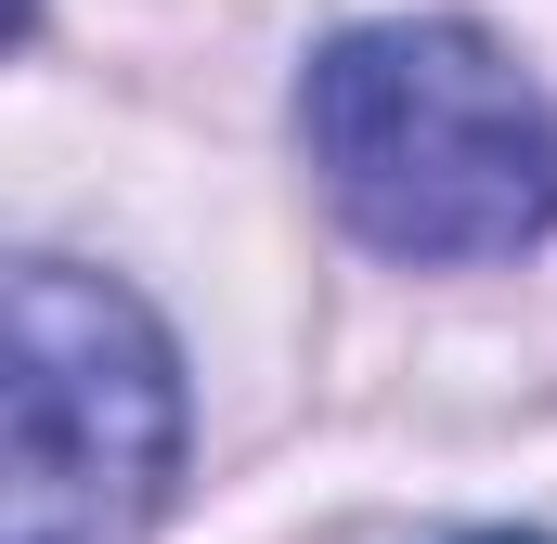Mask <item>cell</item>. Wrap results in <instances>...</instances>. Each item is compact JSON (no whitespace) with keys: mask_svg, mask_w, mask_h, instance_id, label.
<instances>
[{"mask_svg":"<svg viewBox=\"0 0 557 544\" xmlns=\"http://www.w3.org/2000/svg\"><path fill=\"white\" fill-rule=\"evenodd\" d=\"M298 143L324 208L376 260L454 272L557 234V104L480 26H441V13L337 26L298 65Z\"/></svg>","mask_w":557,"mask_h":544,"instance_id":"1","label":"cell"},{"mask_svg":"<svg viewBox=\"0 0 557 544\" xmlns=\"http://www.w3.org/2000/svg\"><path fill=\"white\" fill-rule=\"evenodd\" d=\"M182 350L117 272H13V454L0 544H143L182 480Z\"/></svg>","mask_w":557,"mask_h":544,"instance_id":"2","label":"cell"},{"mask_svg":"<svg viewBox=\"0 0 557 544\" xmlns=\"http://www.w3.org/2000/svg\"><path fill=\"white\" fill-rule=\"evenodd\" d=\"M454 544H545V532H454Z\"/></svg>","mask_w":557,"mask_h":544,"instance_id":"3","label":"cell"}]
</instances>
